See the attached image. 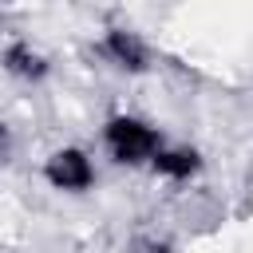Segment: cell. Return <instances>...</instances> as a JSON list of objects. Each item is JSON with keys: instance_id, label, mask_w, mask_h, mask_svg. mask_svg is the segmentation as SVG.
<instances>
[{"instance_id": "obj_6", "label": "cell", "mask_w": 253, "mask_h": 253, "mask_svg": "<svg viewBox=\"0 0 253 253\" xmlns=\"http://www.w3.org/2000/svg\"><path fill=\"white\" fill-rule=\"evenodd\" d=\"M0 138H4V123H0Z\"/></svg>"}, {"instance_id": "obj_2", "label": "cell", "mask_w": 253, "mask_h": 253, "mask_svg": "<svg viewBox=\"0 0 253 253\" xmlns=\"http://www.w3.org/2000/svg\"><path fill=\"white\" fill-rule=\"evenodd\" d=\"M47 178L59 186V190H83V186H91V162L79 154V150H59V154H51V162H47Z\"/></svg>"}, {"instance_id": "obj_4", "label": "cell", "mask_w": 253, "mask_h": 253, "mask_svg": "<svg viewBox=\"0 0 253 253\" xmlns=\"http://www.w3.org/2000/svg\"><path fill=\"white\" fill-rule=\"evenodd\" d=\"M4 67H8V71H16V75H24V79H40V75L47 71L43 55H36L28 43H12V47L4 51Z\"/></svg>"}, {"instance_id": "obj_5", "label": "cell", "mask_w": 253, "mask_h": 253, "mask_svg": "<svg viewBox=\"0 0 253 253\" xmlns=\"http://www.w3.org/2000/svg\"><path fill=\"white\" fill-rule=\"evenodd\" d=\"M154 166L170 178H190L198 170V154L194 150H162V154H154Z\"/></svg>"}, {"instance_id": "obj_3", "label": "cell", "mask_w": 253, "mask_h": 253, "mask_svg": "<svg viewBox=\"0 0 253 253\" xmlns=\"http://www.w3.org/2000/svg\"><path fill=\"white\" fill-rule=\"evenodd\" d=\"M107 51H111L126 71H142V67H146V47H142V40L130 36V32H111V36H107Z\"/></svg>"}, {"instance_id": "obj_1", "label": "cell", "mask_w": 253, "mask_h": 253, "mask_svg": "<svg viewBox=\"0 0 253 253\" xmlns=\"http://www.w3.org/2000/svg\"><path fill=\"white\" fill-rule=\"evenodd\" d=\"M107 146H111V154L119 162H142V158L158 154V134L138 119H111Z\"/></svg>"}]
</instances>
